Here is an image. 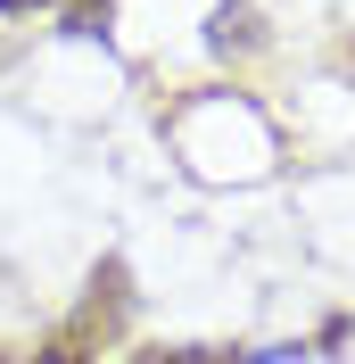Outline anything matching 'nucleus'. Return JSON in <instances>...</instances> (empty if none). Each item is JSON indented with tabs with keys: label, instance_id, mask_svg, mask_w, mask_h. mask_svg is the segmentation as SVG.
<instances>
[{
	"label": "nucleus",
	"instance_id": "f257e3e1",
	"mask_svg": "<svg viewBox=\"0 0 355 364\" xmlns=\"http://www.w3.org/2000/svg\"><path fill=\"white\" fill-rule=\"evenodd\" d=\"M207 42L215 50H256V9L248 0H223L215 17H207Z\"/></svg>",
	"mask_w": 355,
	"mask_h": 364
},
{
	"label": "nucleus",
	"instance_id": "f03ea898",
	"mask_svg": "<svg viewBox=\"0 0 355 364\" xmlns=\"http://www.w3.org/2000/svg\"><path fill=\"white\" fill-rule=\"evenodd\" d=\"M25 9H42V0H0V17H25Z\"/></svg>",
	"mask_w": 355,
	"mask_h": 364
}]
</instances>
